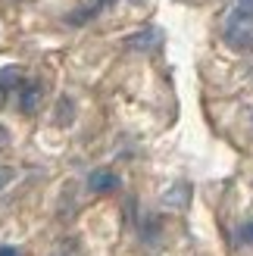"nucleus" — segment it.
<instances>
[{
    "label": "nucleus",
    "instance_id": "nucleus-10",
    "mask_svg": "<svg viewBox=\"0 0 253 256\" xmlns=\"http://www.w3.org/2000/svg\"><path fill=\"white\" fill-rule=\"evenodd\" d=\"M12 178H16V169H12V166H0V190H4Z\"/></svg>",
    "mask_w": 253,
    "mask_h": 256
},
{
    "label": "nucleus",
    "instance_id": "nucleus-8",
    "mask_svg": "<svg viewBox=\"0 0 253 256\" xmlns=\"http://www.w3.org/2000/svg\"><path fill=\"white\" fill-rule=\"evenodd\" d=\"M69 122H72V100L62 97L56 106V125H69Z\"/></svg>",
    "mask_w": 253,
    "mask_h": 256
},
{
    "label": "nucleus",
    "instance_id": "nucleus-12",
    "mask_svg": "<svg viewBox=\"0 0 253 256\" xmlns=\"http://www.w3.org/2000/svg\"><path fill=\"white\" fill-rule=\"evenodd\" d=\"M6 144H10V132H6V128H4V125H0V150H4Z\"/></svg>",
    "mask_w": 253,
    "mask_h": 256
},
{
    "label": "nucleus",
    "instance_id": "nucleus-4",
    "mask_svg": "<svg viewBox=\"0 0 253 256\" xmlns=\"http://www.w3.org/2000/svg\"><path fill=\"white\" fill-rule=\"evenodd\" d=\"M125 44H128L132 50H160V44H162V32H160V28H144V32L132 34Z\"/></svg>",
    "mask_w": 253,
    "mask_h": 256
},
{
    "label": "nucleus",
    "instance_id": "nucleus-5",
    "mask_svg": "<svg viewBox=\"0 0 253 256\" xmlns=\"http://www.w3.org/2000/svg\"><path fill=\"white\" fill-rule=\"evenodd\" d=\"M22 84H25V75H22V69H16V66H6V69H0V94H12V91H19Z\"/></svg>",
    "mask_w": 253,
    "mask_h": 256
},
{
    "label": "nucleus",
    "instance_id": "nucleus-2",
    "mask_svg": "<svg viewBox=\"0 0 253 256\" xmlns=\"http://www.w3.org/2000/svg\"><path fill=\"white\" fill-rule=\"evenodd\" d=\"M41 100H44V84L41 82H25L19 88V106H22V112H38Z\"/></svg>",
    "mask_w": 253,
    "mask_h": 256
},
{
    "label": "nucleus",
    "instance_id": "nucleus-7",
    "mask_svg": "<svg viewBox=\"0 0 253 256\" xmlns=\"http://www.w3.org/2000/svg\"><path fill=\"white\" fill-rule=\"evenodd\" d=\"M162 200L172 203V206H184V203H188V184H175V188H172V194H166Z\"/></svg>",
    "mask_w": 253,
    "mask_h": 256
},
{
    "label": "nucleus",
    "instance_id": "nucleus-13",
    "mask_svg": "<svg viewBox=\"0 0 253 256\" xmlns=\"http://www.w3.org/2000/svg\"><path fill=\"white\" fill-rule=\"evenodd\" d=\"M0 256H22L16 247H0Z\"/></svg>",
    "mask_w": 253,
    "mask_h": 256
},
{
    "label": "nucleus",
    "instance_id": "nucleus-6",
    "mask_svg": "<svg viewBox=\"0 0 253 256\" xmlns=\"http://www.w3.org/2000/svg\"><path fill=\"white\" fill-rule=\"evenodd\" d=\"M100 6H106V0H97V4H91V6H84V10H78V12H72L69 16V22L72 25H82V22H88L91 16H97V10Z\"/></svg>",
    "mask_w": 253,
    "mask_h": 256
},
{
    "label": "nucleus",
    "instance_id": "nucleus-11",
    "mask_svg": "<svg viewBox=\"0 0 253 256\" xmlns=\"http://www.w3.org/2000/svg\"><path fill=\"white\" fill-rule=\"evenodd\" d=\"M238 10L247 12V16H253V0H238Z\"/></svg>",
    "mask_w": 253,
    "mask_h": 256
},
{
    "label": "nucleus",
    "instance_id": "nucleus-3",
    "mask_svg": "<svg viewBox=\"0 0 253 256\" xmlns=\"http://www.w3.org/2000/svg\"><path fill=\"white\" fill-rule=\"evenodd\" d=\"M88 188H91L94 194H110V190L119 188V175L110 172V169H94L88 175Z\"/></svg>",
    "mask_w": 253,
    "mask_h": 256
},
{
    "label": "nucleus",
    "instance_id": "nucleus-1",
    "mask_svg": "<svg viewBox=\"0 0 253 256\" xmlns=\"http://www.w3.org/2000/svg\"><path fill=\"white\" fill-rule=\"evenodd\" d=\"M225 41L234 50H253V16L234 10L225 22Z\"/></svg>",
    "mask_w": 253,
    "mask_h": 256
},
{
    "label": "nucleus",
    "instance_id": "nucleus-9",
    "mask_svg": "<svg viewBox=\"0 0 253 256\" xmlns=\"http://www.w3.org/2000/svg\"><path fill=\"white\" fill-rule=\"evenodd\" d=\"M238 240H244V244H253V219L238 228Z\"/></svg>",
    "mask_w": 253,
    "mask_h": 256
}]
</instances>
